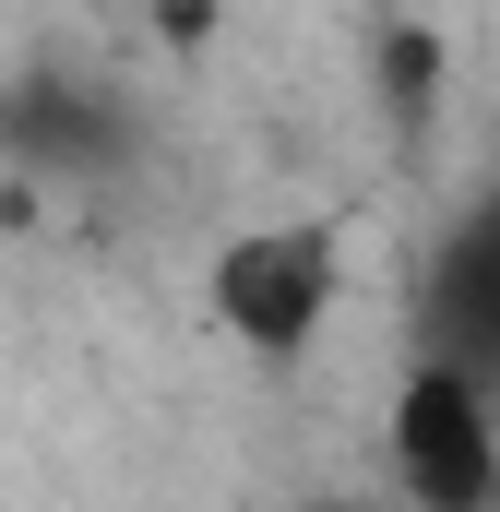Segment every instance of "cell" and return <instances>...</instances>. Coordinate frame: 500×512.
Here are the masks:
<instances>
[{
  "label": "cell",
  "mask_w": 500,
  "mask_h": 512,
  "mask_svg": "<svg viewBox=\"0 0 500 512\" xmlns=\"http://www.w3.org/2000/svg\"><path fill=\"white\" fill-rule=\"evenodd\" d=\"M393 477L429 512H477L500 489V417L453 358H417L405 393H393Z\"/></svg>",
  "instance_id": "1"
},
{
  "label": "cell",
  "mask_w": 500,
  "mask_h": 512,
  "mask_svg": "<svg viewBox=\"0 0 500 512\" xmlns=\"http://www.w3.org/2000/svg\"><path fill=\"white\" fill-rule=\"evenodd\" d=\"M322 298H334V239L322 227H250L239 251L215 262V310L262 358H298L310 322H322Z\"/></svg>",
  "instance_id": "3"
},
{
  "label": "cell",
  "mask_w": 500,
  "mask_h": 512,
  "mask_svg": "<svg viewBox=\"0 0 500 512\" xmlns=\"http://www.w3.org/2000/svg\"><path fill=\"white\" fill-rule=\"evenodd\" d=\"M393 108H405V120L429 108V48H417V36H393Z\"/></svg>",
  "instance_id": "5"
},
{
  "label": "cell",
  "mask_w": 500,
  "mask_h": 512,
  "mask_svg": "<svg viewBox=\"0 0 500 512\" xmlns=\"http://www.w3.org/2000/svg\"><path fill=\"white\" fill-rule=\"evenodd\" d=\"M0 143L12 155H36V167H120L131 155V120L96 96V84H60V72H36V84H12L0 96Z\"/></svg>",
  "instance_id": "4"
},
{
  "label": "cell",
  "mask_w": 500,
  "mask_h": 512,
  "mask_svg": "<svg viewBox=\"0 0 500 512\" xmlns=\"http://www.w3.org/2000/svg\"><path fill=\"white\" fill-rule=\"evenodd\" d=\"M417 334H429V358H453L500 405V191H477L441 227V251L417 274Z\"/></svg>",
  "instance_id": "2"
}]
</instances>
